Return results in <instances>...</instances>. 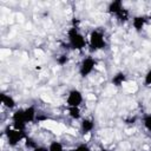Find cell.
<instances>
[{"label": "cell", "mask_w": 151, "mask_h": 151, "mask_svg": "<svg viewBox=\"0 0 151 151\" xmlns=\"http://www.w3.org/2000/svg\"><path fill=\"white\" fill-rule=\"evenodd\" d=\"M96 66H97L96 59L92 57H86L81 60L79 65V74L81 77H87L96 70Z\"/></svg>", "instance_id": "cell-5"}, {"label": "cell", "mask_w": 151, "mask_h": 151, "mask_svg": "<svg viewBox=\"0 0 151 151\" xmlns=\"http://www.w3.org/2000/svg\"><path fill=\"white\" fill-rule=\"evenodd\" d=\"M47 151H65V146L59 140H52L47 146Z\"/></svg>", "instance_id": "cell-12"}, {"label": "cell", "mask_w": 151, "mask_h": 151, "mask_svg": "<svg viewBox=\"0 0 151 151\" xmlns=\"http://www.w3.org/2000/svg\"><path fill=\"white\" fill-rule=\"evenodd\" d=\"M94 129V120L91 118H83L80 122V130L83 133L88 134L93 131Z\"/></svg>", "instance_id": "cell-8"}, {"label": "cell", "mask_w": 151, "mask_h": 151, "mask_svg": "<svg viewBox=\"0 0 151 151\" xmlns=\"http://www.w3.org/2000/svg\"><path fill=\"white\" fill-rule=\"evenodd\" d=\"M25 131H20V130H17L14 127H7L6 130V137H7V140H8V144L11 146H17L21 140L25 139Z\"/></svg>", "instance_id": "cell-6"}, {"label": "cell", "mask_w": 151, "mask_h": 151, "mask_svg": "<svg viewBox=\"0 0 151 151\" xmlns=\"http://www.w3.org/2000/svg\"><path fill=\"white\" fill-rule=\"evenodd\" d=\"M146 24V19L142 15H136L132 18V26L136 31H142Z\"/></svg>", "instance_id": "cell-9"}, {"label": "cell", "mask_w": 151, "mask_h": 151, "mask_svg": "<svg viewBox=\"0 0 151 151\" xmlns=\"http://www.w3.org/2000/svg\"><path fill=\"white\" fill-rule=\"evenodd\" d=\"M101 151H105V150H101Z\"/></svg>", "instance_id": "cell-18"}, {"label": "cell", "mask_w": 151, "mask_h": 151, "mask_svg": "<svg viewBox=\"0 0 151 151\" xmlns=\"http://www.w3.org/2000/svg\"><path fill=\"white\" fill-rule=\"evenodd\" d=\"M84 103L83 92L78 88H72L66 96V105L67 107H80Z\"/></svg>", "instance_id": "cell-3"}, {"label": "cell", "mask_w": 151, "mask_h": 151, "mask_svg": "<svg viewBox=\"0 0 151 151\" xmlns=\"http://www.w3.org/2000/svg\"><path fill=\"white\" fill-rule=\"evenodd\" d=\"M24 113H25V118H26L27 123H32L35 119V117H37V111H35L34 106L25 107L24 109Z\"/></svg>", "instance_id": "cell-10"}, {"label": "cell", "mask_w": 151, "mask_h": 151, "mask_svg": "<svg viewBox=\"0 0 151 151\" xmlns=\"http://www.w3.org/2000/svg\"><path fill=\"white\" fill-rule=\"evenodd\" d=\"M27 125H28V123L25 118L24 109H17L14 111V113L12 114V127L20 130V131H25Z\"/></svg>", "instance_id": "cell-4"}, {"label": "cell", "mask_w": 151, "mask_h": 151, "mask_svg": "<svg viewBox=\"0 0 151 151\" xmlns=\"http://www.w3.org/2000/svg\"><path fill=\"white\" fill-rule=\"evenodd\" d=\"M67 114L74 120H79L81 118V116H83L80 107H68V113Z\"/></svg>", "instance_id": "cell-14"}, {"label": "cell", "mask_w": 151, "mask_h": 151, "mask_svg": "<svg viewBox=\"0 0 151 151\" xmlns=\"http://www.w3.org/2000/svg\"><path fill=\"white\" fill-rule=\"evenodd\" d=\"M72 151H92V149L90 147V145L87 143H80Z\"/></svg>", "instance_id": "cell-16"}, {"label": "cell", "mask_w": 151, "mask_h": 151, "mask_svg": "<svg viewBox=\"0 0 151 151\" xmlns=\"http://www.w3.org/2000/svg\"><path fill=\"white\" fill-rule=\"evenodd\" d=\"M0 100H1V105H2L4 107L8 109V110H13V109H15V106H17L15 99H14L11 94H8V93H2L1 97H0Z\"/></svg>", "instance_id": "cell-7"}, {"label": "cell", "mask_w": 151, "mask_h": 151, "mask_svg": "<svg viewBox=\"0 0 151 151\" xmlns=\"http://www.w3.org/2000/svg\"><path fill=\"white\" fill-rule=\"evenodd\" d=\"M126 80V76L123 73V72H118L117 74L113 76L112 78V84L114 86H122Z\"/></svg>", "instance_id": "cell-13"}, {"label": "cell", "mask_w": 151, "mask_h": 151, "mask_svg": "<svg viewBox=\"0 0 151 151\" xmlns=\"http://www.w3.org/2000/svg\"><path fill=\"white\" fill-rule=\"evenodd\" d=\"M144 83H145V85L151 86V68L145 73V76H144Z\"/></svg>", "instance_id": "cell-17"}, {"label": "cell", "mask_w": 151, "mask_h": 151, "mask_svg": "<svg viewBox=\"0 0 151 151\" xmlns=\"http://www.w3.org/2000/svg\"><path fill=\"white\" fill-rule=\"evenodd\" d=\"M87 45L91 47L92 51H100L104 50L106 46V38L104 33L99 29H93L88 34L87 38Z\"/></svg>", "instance_id": "cell-2"}, {"label": "cell", "mask_w": 151, "mask_h": 151, "mask_svg": "<svg viewBox=\"0 0 151 151\" xmlns=\"http://www.w3.org/2000/svg\"><path fill=\"white\" fill-rule=\"evenodd\" d=\"M123 7H124V5H123L122 1H112V2L109 4L107 9H109V12H110L112 15H116Z\"/></svg>", "instance_id": "cell-11"}, {"label": "cell", "mask_w": 151, "mask_h": 151, "mask_svg": "<svg viewBox=\"0 0 151 151\" xmlns=\"http://www.w3.org/2000/svg\"><path fill=\"white\" fill-rule=\"evenodd\" d=\"M143 126L145 127V130L151 132V113L144 116V118H143Z\"/></svg>", "instance_id": "cell-15"}, {"label": "cell", "mask_w": 151, "mask_h": 151, "mask_svg": "<svg viewBox=\"0 0 151 151\" xmlns=\"http://www.w3.org/2000/svg\"><path fill=\"white\" fill-rule=\"evenodd\" d=\"M67 41L72 50L81 51L87 45V38L84 37V34L79 31L77 26H72L67 31Z\"/></svg>", "instance_id": "cell-1"}]
</instances>
